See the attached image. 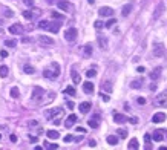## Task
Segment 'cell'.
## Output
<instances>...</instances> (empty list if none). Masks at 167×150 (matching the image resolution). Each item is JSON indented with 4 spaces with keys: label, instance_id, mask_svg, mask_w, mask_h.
I'll list each match as a JSON object with an SVG mask.
<instances>
[{
    "label": "cell",
    "instance_id": "cell-1",
    "mask_svg": "<svg viewBox=\"0 0 167 150\" xmlns=\"http://www.w3.org/2000/svg\"><path fill=\"white\" fill-rule=\"evenodd\" d=\"M58 75H60V64L55 63V61L51 63V66L43 71V77L44 78H49V80H55Z\"/></svg>",
    "mask_w": 167,
    "mask_h": 150
},
{
    "label": "cell",
    "instance_id": "cell-2",
    "mask_svg": "<svg viewBox=\"0 0 167 150\" xmlns=\"http://www.w3.org/2000/svg\"><path fill=\"white\" fill-rule=\"evenodd\" d=\"M153 104L158 106V107H167V90L157 95V98L153 100Z\"/></svg>",
    "mask_w": 167,
    "mask_h": 150
},
{
    "label": "cell",
    "instance_id": "cell-3",
    "mask_svg": "<svg viewBox=\"0 0 167 150\" xmlns=\"http://www.w3.org/2000/svg\"><path fill=\"white\" fill-rule=\"evenodd\" d=\"M43 95H44V90H43L41 87H34V90H32V97H31V100H32L34 103H40V101L43 100Z\"/></svg>",
    "mask_w": 167,
    "mask_h": 150
},
{
    "label": "cell",
    "instance_id": "cell-4",
    "mask_svg": "<svg viewBox=\"0 0 167 150\" xmlns=\"http://www.w3.org/2000/svg\"><path fill=\"white\" fill-rule=\"evenodd\" d=\"M164 54H166V48H164V44H163V43H157V44L153 46V57L161 58V57H164Z\"/></svg>",
    "mask_w": 167,
    "mask_h": 150
},
{
    "label": "cell",
    "instance_id": "cell-5",
    "mask_svg": "<svg viewBox=\"0 0 167 150\" xmlns=\"http://www.w3.org/2000/svg\"><path fill=\"white\" fill-rule=\"evenodd\" d=\"M57 6H58V9H61L64 12H72L74 11V5L69 3V2H58Z\"/></svg>",
    "mask_w": 167,
    "mask_h": 150
},
{
    "label": "cell",
    "instance_id": "cell-6",
    "mask_svg": "<svg viewBox=\"0 0 167 150\" xmlns=\"http://www.w3.org/2000/svg\"><path fill=\"white\" fill-rule=\"evenodd\" d=\"M77 34H78V32H77L75 28H69V29L64 32V38H66L68 41H74V40L77 38Z\"/></svg>",
    "mask_w": 167,
    "mask_h": 150
},
{
    "label": "cell",
    "instance_id": "cell-7",
    "mask_svg": "<svg viewBox=\"0 0 167 150\" xmlns=\"http://www.w3.org/2000/svg\"><path fill=\"white\" fill-rule=\"evenodd\" d=\"M98 14H100V17H112L114 15V9L109 8V6H103V8L98 9Z\"/></svg>",
    "mask_w": 167,
    "mask_h": 150
},
{
    "label": "cell",
    "instance_id": "cell-8",
    "mask_svg": "<svg viewBox=\"0 0 167 150\" xmlns=\"http://www.w3.org/2000/svg\"><path fill=\"white\" fill-rule=\"evenodd\" d=\"M38 41L43 44V46H52L55 41H54V38H51V37H48V35H38Z\"/></svg>",
    "mask_w": 167,
    "mask_h": 150
},
{
    "label": "cell",
    "instance_id": "cell-9",
    "mask_svg": "<svg viewBox=\"0 0 167 150\" xmlns=\"http://www.w3.org/2000/svg\"><path fill=\"white\" fill-rule=\"evenodd\" d=\"M23 31H25V28H23L21 25H18V23H14V25L9 26V32L14 34V35H17V34H23Z\"/></svg>",
    "mask_w": 167,
    "mask_h": 150
},
{
    "label": "cell",
    "instance_id": "cell-10",
    "mask_svg": "<svg viewBox=\"0 0 167 150\" xmlns=\"http://www.w3.org/2000/svg\"><path fill=\"white\" fill-rule=\"evenodd\" d=\"M164 12V3H160L157 8H155V11H153V15H152V18L153 20H158L160 17H161V14Z\"/></svg>",
    "mask_w": 167,
    "mask_h": 150
},
{
    "label": "cell",
    "instance_id": "cell-11",
    "mask_svg": "<svg viewBox=\"0 0 167 150\" xmlns=\"http://www.w3.org/2000/svg\"><path fill=\"white\" fill-rule=\"evenodd\" d=\"M60 26H61V21H49L48 31H51L52 34H57V32L60 31Z\"/></svg>",
    "mask_w": 167,
    "mask_h": 150
},
{
    "label": "cell",
    "instance_id": "cell-12",
    "mask_svg": "<svg viewBox=\"0 0 167 150\" xmlns=\"http://www.w3.org/2000/svg\"><path fill=\"white\" fill-rule=\"evenodd\" d=\"M60 110H63L61 107H54V109H48V110H44V117L48 118V120H52V117L54 115H57Z\"/></svg>",
    "mask_w": 167,
    "mask_h": 150
},
{
    "label": "cell",
    "instance_id": "cell-13",
    "mask_svg": "<svg viewBox=\"0 0 167 150\" xmlns=\"http://www.w3.org/2000/svg\"><path fill=\"white\" fill-rule=\"evenodd\" d=\"M166 120V113L164 112H158V113H155L153 117H152V121L155 123V124H160V123H163Z\"/></svg>",
    "mask_w": 167,
    "mask_h": 150
},
{
    "label": "cell",
    "instance_id": "cell-14",
    "mask_svg": "<svg viewBox=\"0 0 167 150\" xmlns=\"http://www.w3.org/2000/svg\"><path fill=\"white\" fill-rule=\"evenodd\" d=\"M77 121H78L77 115H74V113H72V115H69V117H68V120L64 121V126H66L68 129H71V127H72V126H74V124H75Z\"/></svg>",
    "mask_w": 167,
    "mask_h": 150
},
{
    "label": "cell",
    "instance_id": "cell-15",
    "mask_svg": "<svg viewBox=\"0 0 167 150\" xmlns=\"http://www.w3.org/2000/svg\"><path fill=\"white\" fill-rule=\"evenodd\" d=\"M87 124H89V127H92V129H97L98 126H100V115H94L89 121H87Z\"/></svg>",
    "mask_w": 167,
    "mask_h": 150
},
{
    "label": "cell",
    "instance_id": "cell-16",
    "mask_svg": "<svg viewBox=\"0 0 167 150\" xmlns=\"http://www.w3.org/2000/svg\"><path fill=\"white\" fill-rule=\"evenodd\" d=\"M38 14H40V11H38V9H37L35 12H32V11H23V17H25L26 20H34Z\"/></svg>",
    "mask_w": 167,
    "mask_h": 150
},
{
    "label": "cell",
    "instance_id": "cell-17",
    "mask_svg": "<svg viewBox=\"0 0 167 150\" xmlns=\"http://www.w3.org/2000/svg\"><path fill=\"white\" fill-rule=\"evenodd\" d=\"M164 132H166V130H155V132H153V135H152L153 141H157V143L163 141V140H164Z\"/></svg>",
    "mask_w": 167,
    "mask_h": 150
},
{
    "label": "cell",
    "instance_id": "cell-18",
    "mask_svg": "<svg viewBox=\"0 0 167 150\" xmlns=\"http://www.w3.org/2000/svg\"><path fill=\"white\" fill-rule=\"evenodd\" d=\"M83 92L84 94H92L94 92V83H91V81L83 83Z\"/></svg>",
    "mask_w": 167,
    "mask_h": 150
},
{
    "label": "cell",
    "instance_id": "cell-19",
    "mask_svg": "<svg viewBox=\"0 0 167 150\" xmlns=\"http://www.w3.org/2000/svg\"><path fill=\"white\" fill-rule=\"evenodd\" d=\"M91 107H92V106H91V103H87V101H83V103L78 106V109H80L81 113H87V112L91 110Z\"/></svg>",
    "mask_w": 167,
    "mask_h": 150
},
{
    "label": "cell",
    "instance_id": "cell-20",
    "mask_svg": "<svg viewBox=\"0 0 167 150\" xmlns=\"http://www.w3.org/2000/svg\"><path fill=\"white\" fill-rule=\"evenodd\" d=\"M114 121L118 123V124H124V123L127 121V117H124V115H121V113H115V115H114Z\"/></svg>",
    "mask_w": 167,
    "mask_h": 150
},
{
    "label": "cell",
    "instance_id": "cell-21",
    "mask_svg": "<svg viewBox=\"0 0 167 150\" xmlns=\"http://www.w3.org/2000/svg\"><path fill=\"white\" fill-rule=\"evenodd\" d=\"M63 115H64V112H63V110H60L57 115H54V117H52V123H54L55 126L61 124V117H63Z\"/></svg>",
    "mask_w": 167,
    "mask_h": 150
},
{
    "label": "cell",
    "instance_id": "cell-22",
    "mask_svg": "<svg viewBox=\"0 0 167 150\" xmlns=\"http://www.w3.org/2000/svg\"><path fill=\"white\" fill-rule=\"evenodd\" d=\"M127 149H130V150H137V149H140L138 140H137V138H132V140H130V143L127 144Z\"/></svg>",
    "mask_w": 167,
    "mask_h": 150
},
{
    "label": "cell",
    "instance_id": "cell-23",
    "mask_svg": "<svg viewBox=\"0 0 167 150\" xmlns=\"http://www.w3.org/2000/svg\"><path fill=\"white\" fill-rule=\"evenodd\" d=\"M97 38H98L100 48H101V49H106V48H107V40H106V37H103L101 34H98V37H97Z\"/></svg>",
    "mask_w": 167,
    "mask_h": 150
},
{
    "label": "cell",
    "instance_id": "cell-24",
    "mask_svg": "<svg viewBox=\"0 0 167 150\" xmlns=\"http://www.w3.org/2000/svg\"><path fill=\"white\" fill-rule=\"evenodd\" d=\"M106 141H107L109 146H117V144H118V136H117V135H109Z\"/></svg>",
    "mask_w": 167,
    "mask_h": 150
},
{
    "label": "cell",
    "instance_id": "cell-25",
    "mask_svg": "<svg viewBox=\"0 0 167 150\" xmlns=\"http://www.w3.org/2000/svg\"><path fill=\"white\" fill-rule=\"evenodd\" d=\"M160 75H161V67H155V69L150 72V78H152V80H158Z\"/></svg>",
    "mask_w": 167,
    "mask_h": 150
},
{
    "label": "cell",
    "instance_id": "cell-26",
    "mask_svg": "<svg viewBox=\"0 0 167 150\" xmlns=\"http://www.w3.org/2000/svg\"><path fill=\"white\" fill-rule=\"evenodd\" d=\"M46 135H48L49 140H58V138H60V133H58L57 130H48Z\"/></svg>",
    "mask_w": 167,
    "mask_h": 150
},
{
    "label": "cell",
    "instance_id": "cell-27",
    "mask_svg": "<svg viewBox=\"0 0 167 150\" xmlns=\"http://www.w3.org/2000/svg\"><path fill=\"white\" fill-rule=\"evenodd\" d=\"M71 77H72V81H74L75 84L81 83V77L78 75V72H77V71H72V72H71Z\"/></svg>",
    "mask_w": 167,
    "mask_h": 150
},
{
    "label": "cell",
    "instance_id": "cell-28",
    "mask_svg": "<svg viewBox=\"0 0 167 150\" xmlns=\"http://www.w3.org/2000/svg\"><path fill=\"white\" fill-rule=\"evenodd\" d=\"M23 72L28 74V75H32V74L35 72V69H34V66H31V64H25V66H23Z\"/></svg>",
    "mask_w": 167,
    "mask_h": 150
},
{
    "label": "cell",
    "instance_id": "cell-29",
    "mask_svg": "<svg viewBox=\"0 0 167 150\" xmlns=\"http://www.w3.org/2000/svg\"><path fill=\"white\" fill-rule=\"evenodd\" d=\"M83 52H84V55L86 57H91L92 55V44H84V48H83Z\"/></svg>",
    "mask_w": 167,
    "mask_h": 150
},
{
    "label": "cell",
    "instance_id": "cell-30",
    "mask_svg": "<svg viewBox=\"0 0 167 150\" xmlns=\"http://www.w3.org/2000/svg\"><path fill=\"white\" fill-rule=\"evenodd\" d=\"M64 94H66V95H71V97H75V95H77V92H75V87H74V86H68V87L64 89Z\"/></svg>",
    "mask_w": 167,
    "mask_h": 150
},
{
    "label": "cell",
    "instance_id": "cell-31",
    "mask_svg": "<svg viewBox=\"0 0 167 150\" xmlns=\"http://www.w3.org/2000/svg\"><path fill=\"white\" fill-rule=\"evenodd\" d=\"M130 11H132V5H124V8H123V11H121L123 17H127V15L130 14Z\"/></svg>",
    "mask_w": 167,
    "mask_h": 150
},
{
    "label": "cell",
    "instance_id": "cell-32",
    "mask_svg": "<svg viewBox=\"0 0 167 150\" xmlns=\"http://www.w3.org/2000/svg\"><path fill=\"white\" fill-rule=\"evenodd\" d=\"M130 87H132V89H140V87H143V80H141V81H140V80L132 81V83H130Z\"/></svg>",
    "mask_w": 167,
    "mask_h": 150
},
{
    "label": "cell",
    "instance_id": "cell-33",
    "mask_svg": "<svg viewBox=\"0 0 167 150\" xmlns=\"http://www.w3.org/2000/svg\"><path fill=\"white\" fill-rule=\"evenodd\" d=\"M8 74H9L8 66H0V77H2V78H5V77H8Z\"/></svg>",
    "mask_w": 167,
    "mask_h": 150
},
{
    "label": "cell",
    "instance_id": "cell-34",
    "mask_svg": "<svg viewBox=\"0 0 167 150\" xmlns=\"http://www.w3.org/2000/svg\"><path fill=\"white\" fill-rule=\"evenodd\" d=\"M11 97H12V98H15V100H17V98L20 97V92H18V87H12V89H11Z\"/></svg>",
    "mask_w": 167,
    "mask_h": 150
},
{
    "label": "cell",
    "instance_id": "cell-35",
    "mask_svg": "<svg viewBox=\"0 0 167 150\" xmlns=\"http://www.w3.org/2000/svg\"><path fill=\"white\" fill-rule=\"evenodd\" d=\"M38 28H40V29H48V28H49V21H48V20H41V21L38 23Z\"/></svg>",
    "mask_w": 167,
    "mask_h": 150
},
{
    "label": "cell",
    "instance_id": "cell-36",
    "mask_svg": "<svg viewBox=\"0 0 167 150\" xmlns=\"http://www.w3.org/2000/svg\"><path fill=\"white\" fill-rule=\"evenodd\" d=\"M5 46H8V48H15V46H17V41H15V40H6V41H5Z\"/></svg>",
    "mask_w": 167,
    "mask_h": 150
},
{
    "label": "cell",
    "instance_id": "cell-37",
    "mask_svg": "<svg viewBox=\"0 0 167 150\" xmlns=\"http://www.w3.org/2000/svg\"><path fill=\"white\" fill-rule=\"evenodd\" d=\"M97 75V71L95 69H89V71H86V77L87 78H94Z\"/></svg>",
    "mask_w": 167,
    "mask_h": 150
},
{
    "label": "cell",
    "instance_id": "cell-38",
    "mask_svg": "<svg viewBox=\"0 0 167 150\" xmlns=\"http://www.w3.org/2000/svg\"><path fill=\"white\" fill-rule=\"evenodd\" d=\"M117 133H118L120 138H127V130H124V129H118Z\"/></svg>",
    "mask_w": 167,
    "mask_h": 150
},
{
    "label": "cell",
    "instance_id": "cell-39",
    "mask_svg": "<svg viewBox=\"0 0 167 150\" xmlns=\"http://www.w3.org/2000/svg\"><path fill=\"white\" fill-rule=\"evenodd\" d=\"M51 17H54V18H58V20H61V18H63V14H60V12H57V11H52V12H51Z\"/></svg>",
    "mask_w": 167,
    "mask_h": 150
},
{
    "label": "cell",
    "instance_id": "cell-40",
    "mask_svg": "<svg viewBox=\"0 0 167 150\" xmlns=\"http://www.w3.org/2000/svg\"><path fill=\"white\" fill-rule=\"evenodd\" d=\"M101 87H103V90L106 89L107 92H110V90H112V84H110L109 81H106V83H103V86H101Z\"/></svg>",
    "mask_w": 167,
    "mask_h": 150
},
{
    "label": "cell",
    "instance_id": "cell-41",
    "mask_svg": "<svg viewBox=\"0 0 167 150\" xmlns=\"http://www.w3.org/2000/svg\"><path fill=\"white\" fill-rule=\"evenodd\" d=\"M115 23H117V20H115V18H110V20H107V21H106V25H104V26H106V28H112Z\"/></svg>",
    "mask_w": 167,
    "mask_h": 150
},
{
    "label": "cell",
    "instance_id": "cell-42",
    "mask_svg": "<svg viewBox=\"0 0 167 150\" xmlns=\"http://www.w3.org/2000/svg\"><path fill=\"white\" fill-rule=\"evenodd\" d=\"M94 26H95V28H97V29H101V28H103V26H104V23H103V21H100V20H97V21H95V23H94Z\"/></svg>",
    "mask_w": 167,
    "mask_h": 150
},
{
    "label": "cell",
    "instance_id": "cell-43",
    "mask_svg": "<svg viewBox=\"0 0 167 150\" xmlns=\"http://www.w3.org/2000/svg\"><path fill=\"white\" fill-rule=\"evenodd\" d=\"M5 15H6V17H12V15H14V12H12L11 9H8V8H6V9H5Z\"/></svg>",
    "mask_w": 167,
    "mask_h": 150
},
{
    "label": "cell",
    "instance_id": "cell-44",
    "mask_svg": "<svg viewBox=\"0 0 167 150\" xmlns=\"http://www.w3.org/2000/svg\"><path fill=\"white\" fill-rule=\"evenodd\" d=\"M48 149H58V144H49V143H44Z\"/></svg>",
    "mask_w": 167,
    "mask_h": 150
},
{
    "label": "cell",
    "instance_id": "cell-45",
    "mask_svg": "<svg viewBox=\"0 0 167 150\" xmlns=\"http://www.w3.org/2000/svg\"><path fill=\"white\" fill-rule=\"evenodd\" d=\"M101 98H103V101H104V103H107V101L110 100V97H109V95H106V94H101Z\"/></svg>",
    "mask_w": 167,
    "mask_h": 150
},
{
    "label": "cell",
    "instance_id": "cell-46",
    "mask_svg": "<svg viewBox=\"0 0 167 150\" xmlns=\"http://www.w3.org/2000/svg\"><path fill=\"white\" fill-rule=\"evenodd\" d=\"M72 140H74V136H72V135H66V136H64V143H71Z\"/></svg>",
    "mask_w": 167,
    "mask_h": 150
},
{
    "label": "cell",
    "instance_id": "cell-47",
    "mask_svg": "<svg viewBox=\"0 0 167 150\" xmlns=\"http://www.w3.org/2000/svg\"><path fill=\"white\" fill-rule=\"evenodd\" d=\"M23 3H25L26 6H32V5H34V0H23Z\"/></svg>",
    "mask_w": 167,
    "mask_h": 150
},
{
    "label": "cell",
    "instance_id": "cell-48",
    "mask_svg": "<svg viewBox=\"0 0 167 150\" xmlns=\"http://www.w3.org/2000/svg\"><path fill=\"white\" fill-rule=\"evenodd\" d=\"M137 101H138V104H146V98H143V97H140Z\"/></svg>",
    "mask_w": 167,
    "mask_h": 150
},
{
    "label": "cell",
    "instance_id": "cell-49",
    "mask_svg": "<svg viewBox=\"0 0 167 150\" xmlns=\"http://www.w3.org/2000/svg\"><path fill=\"white\" fill-rule=\"evenodd\" d=\"M66 106H68V109H74V107H75V104H74L72 101H68V103H66Z\"/></svg>",
    "mask_w": 167,
    "mask_h": 150
},
{
    "label": "cell",
    "instance_id": "cell-50",
    "mask_svg": "<svg viewBox=\"0 0 167 150\" xmlns=\"http://www.w3.org/2000/svg\"><path fill=\"white\" fill-rule=\"evenodd\" d=\"M127 121H130L132 124H137V123H138V118H135V117H133V118H127Z\"/></svg>",
    "mask_w": 167,
    "mask_h": 150
},
{
    "label": "cell",
    "instance_id": "cell-51",
    "mask_svg": "<svg viewBox=\"0 0 167 150\" xmlns=\"http://www.w3.org/2000/svg\"><path fill=\"white\" fill-rule=\"evenodd\" d=\"M144 141H146L147 144H150V135H149V133H146V135H144Z\"/></svg>",
    "mask_w": 167,
    "mask_h": 150
},
{
    "label": "cell",
    "instance_id": "cell-52",
    "mask_svg": "<svg viewBox=\"0 0 167 150\" xmlns=\"http://www.w3.org/2000/svg\"><path fill=\"white\" fill-rule=\"evenodd\" d=\"M0 57H3V58H6V57H8V52H6L5 49H3V51H0Z\"/></svg>",
    "mask_w": 167,
    "mask_h": 150
},
{
    "label": "cell",
    "instance_id": "cell-53",
    "mask_svg": "<svg viewBox=\"0 0 167 150\" xmlns=\"http://www.w3.org/2000/svg\"><path fill=\"white\" fill-rule=\"evenodd\" d=\"M137 72H140V74H144V72H146V69H144L143 66H140V67L137 69Z\"/></svg>",
    "mask_w": 167,
    "mask_h": 150
},
{
    "label": "cell",
    "instance_id": "cell-54",
    "mask_svg": "<svg viewBox=\"0 0 167 150\" xmlns=\"http://www.w3.org/2000/svg\"><path fill=\"white\" fill-rule=\"evenodd\" d=\"M9 140H11L12 143H17V136H15V135H11V136H9Z\"/></svg>",
    "mask_w": 167,
    "mask_h": 150
},
{
    "label": "cell",
    "instance_id": "cell-55",
    "mask_svg": "<svg viewBox=\"0 0 167 150\" xmlns=\"http://www.w3.org/2000/svg\"><path fill=\"white\" fill-rule=\"evenodd\" d=\"M95 146H97V143H95L94 140H91V141H89V147H95Z\"/></svg>",
    "mask_w": 167,
    "mask_h": 150
},
{
    "label": "cell",
    "instance_id": "cell-56",
    "mask_svg": "<svg viewBox=\"0 0 167 150\" xmlns=\"http://www.w3.org/2000/svg\"><path fill=\"white\" fill-rule=\"evenodd\" d=\"M21 41H23V43H29V41H31V38H28V37H23V38H21Z\"/></svg>",
    "mask_w": 167,
    "mask_h": 150
},
{
    "label": "cell",
    "instance_id": "cell-57",
    "mask_svg": "<svg viewBox=\"0 0 167 150\" xmlns=\"http://www.w3.org/2000/svg\"><path fill=\"white\" fill-rule=\"evenodd\" d=\"M77 132H80V133H84V132H86V129H83V127H77Z\"/></svg>",
    "mask_w": 167,
    "mask_h": 150
},
{
    "label": "cell",
    "instance_id": "cell-58",
    "mask_svg": "<svg viewBox=\"0 0 167 150\" xmlns=\"http://www.w3.org/2000/svg\"><path fill=\"white\" fill-rule=\"evenodd\" d=\"M29 140H31L32 143H37V141H38V138H37V136H29Z\"/></svg>",
    "mask_w": 167,
    "mask_h": 150
},
{
    "label": "cell",
    "instance_id": "cell-59",
    "mask_svg": "<svg viewBox=\"0 0 167 150\" xmlns=\"http://www.w3.org/2000/svg\"><path fill=\"white\" fill-rule=\"evenodd\" d=\"M72 141H77V143H80V141H81V136H77V138H74Z\"/></svg>",
    "mask_w": 167,
    "mask_h": 150
},
{
    "label": "cell",
    "instance_id": "cell-60",
    "mask_svg": "<svg viewBox=\"0 0 167 150\" xmlns=\"http://www.w3.org/2000/svg\"><path fill=\"white\" fill-rule=\"evenodd\" d=\"M37 124H38L37 121H31V123H29V126H37Z\"/></svg>",
    "mask_w": 167,
    "mask_h": 150
},
{
    "label": "cell",
    "instance_id": "cell-61",
    "mask_svg": "<svg viewBox=\"0 0 167 150\" xmlns=\"http://www.w3.org/2000/svg\"><path fill=\"white\" fill-rule=\"evenodd\" d=\"M87 2H89L91 5H94V3H95V0H87Z\"/></svg>",
    "mask_w": 167,
    "mask_h": 150
},
{
    "label": "cell",
    "instance_id": "cell-62",
    "mask_svg": "<svg viewBox=\"0 0 167 150\" xmlns=\"http://www.w3.org/2000/svg\"><path fill=\"white\" fill-rule=\"evenodd\" d=\"M0 129H3V127H2V126H0Z\"/></svg>",
    "mask_w": 167,
    "mask_h": 150
},
{
    "label": "cell",
    "instance_id": "cell-63",
    "mask_svg": "<svg viewBox=\"0 0 167 150\" xmlns=\"http://www.w3.org/2000/svg\"><path fill=\"white\" fill-rule=\"evenodd\" d=\"M0 140H2V135H0Z\"/></svg>",
    "mask_w": 167,
    "mask_h": 150
}]
</instances>
